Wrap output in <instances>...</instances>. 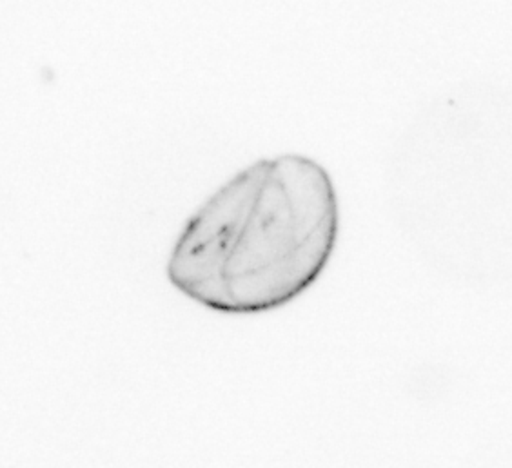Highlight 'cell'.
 <instances>
[{
	"mask_svg": "<svg viewBox=\"0 0 512 468\" xmlns=\"http://www.w3.org/2000/svg\"><path fill=\"white\" fill-rule=\"evenodd\" d=\"M338 231V196L324 166L293 153L262 158L189 216L166 273L209 311H275L318 282Z\"/></svg>",
	"mask_w": 512,
	"mask_h": 468,
	"instance_id": "6da1fadb",
	"label": "cell"
}]
</instances>
